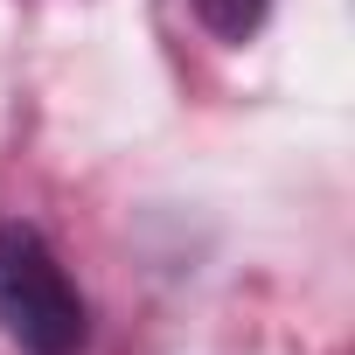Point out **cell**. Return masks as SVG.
Wrapping results in <instances>:
<instances>
[{"label":"cell","mask_w":355,"mask_h":355,"mask_svg":"<svg viewBox=\"0 0 355 355\" xmlns=\"http://www.w3.org/2000/svg\"><path fill=\"white\" fill-rule=\"evenodd\" d=\"M0 334L21 355H84L91 306L42 230L0 223Z\"/></svg>","instance_id":"6da1fadb"},{"label":"cell","mask_w":355,"mask_h":355,"mask_svg":"<svg viewBox=\"0 0 355 355\" xmlns=\"http://www.w3.org/2000/svg\"><path fill=\"white\" fill-rule=\"evenodd\" d=\"M189 15H196L216 42H251L258 21L272 15V0H189Z\"/></svg>","instance_id":"7a4b0ae2"}]
</instances>
